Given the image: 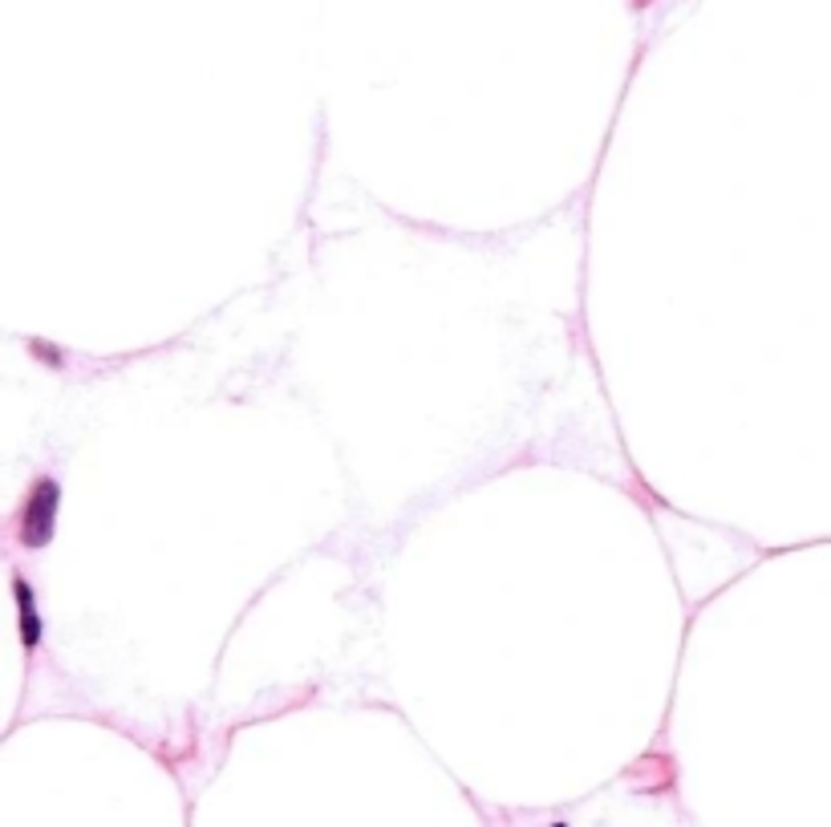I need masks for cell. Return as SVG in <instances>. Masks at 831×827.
Here are the masks:
<instances>
[{
    "label": "cell",
    "mask_w": 831,
    "mask_h": 827,
    "mask_svg": "<svg viewBox=\"0 0 831 827\" xmlns=\"http://www.w3.org/2000/svg\"><path fill=\"white\" fill-rule=\"evenodd\" d=\"M53 520H57V483H53V479H37L29 487L25 511H21V539H25L29 548L49 544Z\"/></svg>",
    "instance_id": "cell-1"
},
{
    "label": "cell",
    "mask_w": 831,
    "mask_h": 827,
    "mask_svg": "<svg viewBox=\"0 0 831 827\" xmlns=\"http://www.w3.org/2000/svg\"><path fill=\"white\" fill-rule=\"evenodd\" d=\"M552 827H568V824H552Z\"/></svg>",
    "instance_id": "cell-3"
},
{
    "label": "cell",
    "mask_w": 831,
    "mask_h": 827,
    "mask_svg": "<svg viewBox=\"0 0 831 827\" xmlns=\"http://www.w3.org/2000/svg\"><path fill=\"white\" fill-rule=\"evenodd\" d=\"M13 593H16V609H21V641L25 649H37L41 645V613H37V605H33V588L21 576L13 581Z\"/></svg>",
    "instance_id": "cell-2"
}]
</instances>
